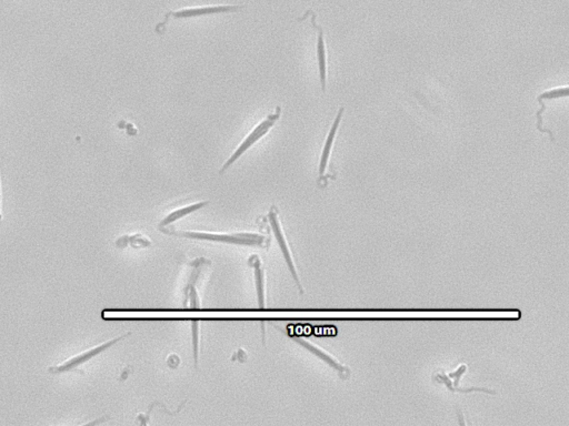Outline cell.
Wrapping results in <instances>:
<instances>
[{
	"instance_id": "obj_8",
	"label": "cell",
	"mask_w": 569,
	"mask_h": 426,
	"mask_svg": "<svg viewBox=\"0 0 569 426\" xmlns=\"http://www.w3.org/2000/svg\"><path fill=\"white\" fill-rule=\"evenodd\" d=\"M249 264L253 266L254 270H255L256 290H257V297H258L259 308L265 309L264 270L261 268V260L257 255H251L249 259Z\"/></svg>"
},
{
	"instance_id": "obj_2",
	"label": "cell",
	"mask_w": 569,
	"mask_h": 426,
	"mask_svg": "<svg viewBox=\"0 0 569 426\" xmlns=\"http://www.w3.org/2000/svg\"><path fill=\"white\" fill-rule=\"evenodd\" d=\"M280 112H282V109H280V107H277L274 113H270L269 116H267L266 119L259 122V124L256 126L255 129L251 130V134H248L246 139L240 143L239 147L236 149V151L230 155V158L224 163V166L219 170L218 174H224L227 169L230 168L232 164H234L251 146L255 145L256 142L258 141V140L261 139L264 136H266L267 132L272 129L274 124H276L277 120L280 119Z\"/></svg>"
},
{
	"instance_id": "obj_3",
	"label": "cell",
	"mask_w": 569,
	"mask_h": 426,
	"mask_svg": "<svg viewBox=\"0 0 569 426\" xmlns=\"http://www.w3.org/2000/svg\"><path fill=\"white\" fill-rule=\"evenodd\" d=\"M128 335H130V332H127V333H125L122 337L109 340V341L103 343V344L92 347L89 350L84 351V352L80 353V354L75 355L73 358H69L68 360L65 361L63 363L58 364V366H51V368H48V372L51 374H61L74 371L77 368H80V366H84L85 363H87L92 359L95 358L97 355L103 353L104 351L116 344L119 341H122L123 339L128 337Z\"/></svg>"
},
{
	"instance_id": "obj_12",
	"label": "cell",
	"mask_w": 569,
	"mask_h": 426,
	"mask_svg": "<svg viewBox=\"0 0 569 426\" xmlns=\"http://www.w3.org/2000/svg\"><path fill=\"white\" fill-rule=\"evenodd\" d=\"M3 220V214H1V187H0V224Z\"/></svg>"
},
{
	"instance_id": "obj_11",
	"label": "cell",
	"mask_w": 569,
	"mask_h": 426,
	"mask_svg": "<svg viewBox=\"0 0 569 426\" xmlns=\"http://www.w3.org/2000/svg\"><path fill=\"white\" fill-rule=\"evenodd\" d=\"M198 340H199V322L195 320L193 321V345L196 368H198Z\"/></svg>"
},
{
	"instance_id": "obj_6",
	"label": "cell",
	"mask_w": 569,
	"mask_h": 426,
	"mask_svg": "<svg viewBox=\"0 0 569 426\" xmlns=\"http://www.w3.org/2000/svg\"><path fill=\"white\" fill-rule=\"evenodd\" d=\"M311 15V25L315 30L318 32V40H317V58H318L319 76H320V84H322L323 91L326 90V49H325L324 32L322 27L316 24V15L314 11H308Z\"/></svg>"
},
{
	"instance_id": "obj_4",
	"label": "cell",
	"mask_w": 569,
	"mask_h": 426,
	"mask_svg": "<svg viewBox=\"0 0 569 426\" xmlns=\"http://www.w3.org/2000/svg\"><path fill=\"white\" fill-rule=\"evenodd\" d=\"M245 8V6H206V7H196V8H185L178 11H169L165 16V20L156 27L157 32H161V28L168 22L169 19L176 18H194V17L206 16V15H213V13H235V11H242Z\"/></svg>"
},
{
	"instance_id": "obj_10",
	"label": "cell",
	"mask_w": 569,
	"mask_h": 426,
	"mask_svg": "<svg viewBox=\"0 0 569 426\" xmlns=\"http://www.w3.org/2000/svg\"><path fill=\"white\" fill-rule=\"evenodd\" d=\"M293 339L295 340L296 342H298L299 343V344L303 345L304 347H306V349H308V350L311 351V352L315 353V354L318 355L319 358H322L323 360H325L326 361V362H328V363H330V366H334V368H339V370H342V366H340L339 364H338L337 362H336V361L334 360V359H332V356H330V355L327 354V353L325 352V351L318 349V347H317L316 345L311 344V342H308V341H306V340L301 339V337H293Z\"/></svg>"
},
{
	"instance_id": "obj_9",
	"label": "cell",
	"mask_w": 569,
	"mask_h": 426,
	"mask_svg": "<svg viewBox=\"0 0 569 426\" xmlns=\"http://www.w3.org/2000/svg\"><path fill=\"white\" fill-rule=\"evenodd\" d=\"M208 201H203V202L194 203V205H187V207H184V208L177 209V210L169 213L166 218L161 220V224H159V228H163V226H166L167 224H173V222L177 221L178 219L188 216L190 213L199 210V209L203 208V207L208 205Z\"/></svg>"
},
{
	"instance_id": "obj_1",
	"label": "cell",
	"mask_w": 569,
	"mask_h": 426,
	"mask_svg": "<svg viewBox=\"0 0 569 426\" xmlns=\"http://www.w3.org/2000/svg\"><path fill=\"white\" fill-rule=\"evenodd\" d=\"M163 233L172 234L177 237L188 238V239L207 240L213 243H234V245H259V247H267L268 240L264 235L254 233H234V234H216L206 233V232H178L173 230L159 228Z\"/></svg>"
},
{
	"instance_id": "obj_7",
	"label": "cell",
	"mask_w": 569,
	"mask_h": 426,
	"mask_svg": "<svg viewBox=\"0 0 569 426\" xmlns=\"http://www.w3.org/2000/svg\"><path fill=\"white\" fill-rule=\"evenodd\" d=\"M345 108L342 107L338 111L337 117H336L335 122L332 124V129H330L328 137H327L326 142H325L324 149H323L322 158H320V164H319V174L320 176H324L325 170L327 168V163L330 159V151H332V143L335 140L336 134H337L338 127H339L342 118H343V113Z\"/></svg>"
},
{
	"instance_id": "obj_5",
	"label": "cell",
	"mask_w": 569,
	"mask_h": 426,
	"mask_svg": "<svg viewBox=\"0 0 569 426\" xmlns=\"http://www.w3.org/2000/svg\"><path fill=\"white\" fill-rule=\"evenodd\" d=\"M269 221L272 224V229L274 231L275 237H276L277 243L280 245V250H282V255H284L286 264H287L288 269H289L290 273L293 276L296 284H297L298 289L301 293H304V289L301 288V280L298 278L297 271H296L295 264H294L293 257L290 253L289 247L287 245V240L284 238V232H282V226H280V219H278V213H277L276 208L273 207L269 211L268 214Z\"/></svg>"
}]
</instances>
